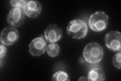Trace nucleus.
<instances>
[{
	"mask_svg": "<svg viewBox=\"0 0 121 81\" xmlns=\"http://www.w3.org/2000/svg\"><path fill=\"white\" fill-rule=\"evenodd\" d=\"M7 53V49L4 45H0V58L2 59L4 57Z\"/></svg>",
	"mask_w": 121,
	"mask_h": 81,
	"instance_id": "15",
	"label": "nucleus"
},
{
	"mask_svg": "<svg viewBox=\"0 0 121 81\" xmlns=\"http://www.w3.org/2000/svg\"><path fill=\"white\" fill-rule=\"evenodd\" d=\"M108 17L103 11H97L90 16L88 20L89 28L96 32H101L107 28Z\"/></svg>",
	"mask_w": 121,
	"mask_h": 81,
	"instance_id": "3",
	"label": "nucleus"
},
{
	"mask_svg": "<svg viewBox=\"0 0 121 81\" xmlns=\"http://www.w3.org/2000/svg\"><path fill=\"white\" fill-rule=\"evenodd\" d=\"M52 81H69V77L66 72L63 71H58L55 72L52 76Z\"/></svg>",
	"mask_w": 121,
	"mask_h": 81,
	"instance_id": "12",
	"label": "nucleus"
},
{
	"mask_svg": "<svg viewBox=\"0 0 121 81\" xmlns=\"http://www.w3.org/2000/svg\"><path fill=\"white\" fill-rule=\"evenodd\" d=\"M27 1L24 0H12L10 1V3L14 8H19L23 9Z\"/></svg>",
	"mask_w": 121,
	"mask_h": 81,
	"instance_id": "13",
	"label": "nucleus"
},
{
	"mask_svg": "<svg viewBox=\"0 0 121 81\" xmlns=\"http://www.w3.org/2000/svg\"><path fill=\"white\" fill-rule=\"evenodd\" d=\"M63 31L56 24L48 25L44 31V37L48 43H55L61 38Z\"/></svg>",
	"mask_w": 121,
	"mask_h": 81,
	"instance_id": "8",
	"label": "nucleus"
},
{
	"mask_svg": "<svg viewBox=\"0 0 121 81\" xmlns=\"http://www.w3.org/2000/svg\"><path fill=\"white\" fill-rule=\"evenodd\" d=\"M67 32L71 37L80 40L85 37L87 33V25L80 19H74L69 23L67 27Z\"/></svg>",
	"mask_w": 121,
	"mask_h": 81,
	"instance_id": "2",
	"label": "nucleus"
},
{
	"mask_svg": "<svg viewBox=\"0 0 121 81\" xmlns=\"http://www.w3.org/2000/svg\"><path fill=\"white\" fill-rule=\"evenodd\" d=\"M121 53L120 51L117 53L112 58V63L114 66L119 69H120L121 68Z\"/></svg>",
	"mask_w": 121,
	"mask_h": 81,
	"instance_id": "14",
	"label": "nucleus"
},
{
	"mask_svg": "<svg viewBox=\"0 0 121 81\" xmlns=\"http://www.w3.org/2000/svg\"><path fill=\"white\" fill-rule=\"evenodd\" d=\"M25 19L23 10L19 8L11 9L7 16V22L13 27H19L22 24Z\"/></svg>",
	"mask_w": 121,
	"mask_h": 81,
	"instance_id": "7",
	"label": "nucleus"
},
{
	"mask_svg": "<svg viewBox=\"0 0 121 81\" xmlns=\"http://www.w3.org/2000/svg\"><path fill=\"white\" fill-rule=\"evenodd\" d=\"M25 15L30 18L37 17L41 12V6L36 1H27L23 9Z\"/></svg>",
	"mask_w": 121,
	"mask_h": 81,
	"instance_id": "9",
	"label": "nucleus"
},
{
	"mask_svg": "<svg viewBox=\"0 0 121 81\" xmlns=\"http://www.w3.org/2000/svg\"><path fill=\"white\" fill-rule=\"evenodd\" d=\"M48 55L51 57H56L60 52V47L55 43L49 44L46 49Z\"/></svg>",
	"mask_w": 121,
	"mask_h": 81,
	"instance_id": "11",
	"label": "nucleus"
},
{
	"mask_svg": "<svg viewBox=\"0 0 121 81\" xmlns=\"http://www.w3.org/2000/svg\"><path fill=\"white\" fill-rule=\"evenodd\" d=\"M18 38V30L12 27H7L2 30L0 40L5 46H11L16 43Z\"/></svg>",
	"mask_w": 121,
	"mask_h": 81,
	"instance_id": "5",
	"label": "nucleus"
},
{
	"mask_svg": "<svg viewBox=\"0 0 121 81\" xmlns=\"http://www.w3.org/2000/svg\"><path fill=\"white\" fill-rule=\"evenodd\" d=\"M106 46L112 51H120L121 50V35L119 32L113 30L109 32L104 38Z\"/></svg>",
	"mask_w": 121,
	"mask_h": 81,
	"instance_id": "4",
	"label": "nucleus"
},
{
	"mask_svg": "<svg viewBox=\"0 0 121 81\" xmlns=\"http://www.w3.org/2000/svg\"><path fill=\"white\" fill-rule=\"evenodd\" d=\"M83 57L90 63H97L104 56V50L101 46L96 43H90L86 45L83 50Z\"/></svg>",
	"mask_w": 121,
	"mask_h": 81,
	"instance_id": "1",
	"label": "nucleus"
},
{
	"mask_svg": "<svg viewBox=\"0 0 121 81\" xmlns=\"http://www.w3.org/2000/svg\"><path fill=\"white\" fill-rule=\"evenodd\" d=\"M105 78V73L100 68H94L90 70L88 74L87 80L89 81H102Z\"/></svg>",
	"mask_w": 121,
	"mask_h": 81,
	"instance_id": "10",
	"label": "nucleus"
},
{
	"mask_svg": "<svg viewBox=\"0 0 121 81\" xmlns=\"http://www.w3.org/2000/svg\"><path fill=\"white\" fill-rule=\"evenodd\" d=\"M46 47L44 37L41 36L31 42L29 46V52L33 56H39L44 53Z\"/></svg>",
	"mask_w": 121,
	"mask_h": 81,
	"instance_id": "6",
	"label": "nucleus"
},
{
	"mask_svg": "<svg viewBox=\"0 0 121 81\" xmlns=\"http://www.w3.org/2000/svg\"><path fill=\"white\" fill-rule=\"evenodd\" d=\"M87 80H88L86 79L85 77H83V76L81 77V78L79 79V81H87Z\"/></svg>",
	"mask_w": 121,
	"mask_h": 81,
	"instance_id": "16",
	"label": "nucleus"
}]
</instances>
